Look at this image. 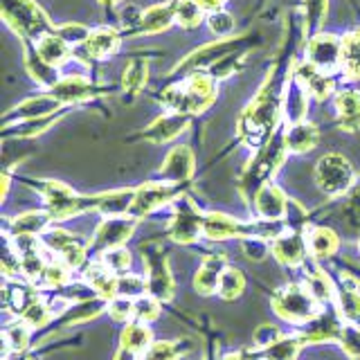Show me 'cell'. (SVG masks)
Segmentation results:
<instances>
[{"label":"cell","instance_id":"obj_17","mask_svg":"<svg viewBox=\"0 0 360 360\" xmlns=\"http://www.w3.org/2000/svg\"><path fill=\"white\" fill-rule=\"evenodd\" d=\"M191 117L189 115H183V112H165L158 120H153L149 127H146L140 138L146 140V142H153V144H165L169 140L178 138L180 133H185L187 127H189Z\"/></svg>","mask_w":360,"mask_h":360},{"label":"cell","instance_id":"obj_61","mask_svg":"<svg viewBox=\"0 0 360 360\" xmlns=\"http://www.w3.org/2000/svg\"><path fill=\"white\" fill-rule=\"evenodd\" d=\"M16 360H27V358H16Z\"/></svg>","mask_w":360,"mask_h":360},{"label":"cell","instance_id":"obj_40","mask_svg":"<svg viewBox=\"0 0 360 360\" xmlns=\"http://www.w3.org/2000/svg\"><path fill=\"white\" fill-rule=\"evenodd\" d=\"M302 338L300 335H281L277 342L266 347L264 360H295L300 354Z\"/></svg>","mask_w":360,"mask_h":360},{"label":"cell","instance_id":"obj_36","mask_svg":"<svg viewBox=\"0 0 360 360\" xmlns=\"http://www.w3.org/2000/svg\"><path fill=\"white\" fill-rule=\"evenodd\" d=\"M133 198H135V189L108 191V194H101L97 210L101 214H106V217H124L127 212H131Z\"/></svg>","mask_w":360,"mask_h":360},{"label":"cell","instance_id":"obj_10","mask_svg":"<svg viewBox=\"0 0 360 360\" xmlns=\"http://www.w3.org/2000/svg\"><path fill=\"white\" fill-rule=\"evenodd\" d=\"M41 241L52 255L59 257V262H63L65 266L79 268L86 262V248L77 241L75 234H70L63 228H48L41 234Z\"/></svg>","mask_w":360,"mask_h":360},{"label":"cell","instance_id":"obj_56","mask_svg":"<svg viewBox=\"0 0 360 360\" xmlns=\"http://www.w3.org/2000/svg\"><path fill=\"white\" fill-rule=\"evenodd\" d=\"M243 250H245L248 257L255 259V262H262V259L266 257V252H268V248H266L264 239H257V236H250V239H245Z\"/></svg>","mask_w":360,"mask_h":360},{"label":"cell","instance_id":"obj_49","mask_svg":"<svg viewBox=\"0 0 360 360\" xmlns=\"http://www.w3.org/2000/svg\"><path fill=\"white\" fill-rule=\"evenodd\" d=\"M27 340H30V329H27L25 322L9 326V329L5 331V349H7V352H9V349H14V352H22V349L27 347Z\"/></svg>","mask_w":360,"mask_h":360},{"label":"cell","instance_id":"obj_24","mask_svg":"<svg viewBox=\"0 0 360 360\" xmlns=\"http://www.w3.org/2000/svg\"><path fill=\"white\" fill-rule=\"evenodd\" d=\"M284 140H286V149L288 153H309L313 151L320 142V131L315 124L311 122H295V124H286L284 129Z\"/></svg>","mask_w":360,"mask_h":360},{"label":"cell","instance_id":"obj_9","mask_svg":"<svg viewBox=\"0 0 360 360\" xmlns=\"http://www.w3.org/2000/svg\"><path fill=\"white\" fill-rule=\"evenodd\" d=\"M178 196H180V183H167V180H162V183H146L135 189V198L129 214L133 219L146 217V214L160 210L162 205H169Z\"/></svg>","mask_w":360,"mask_h":360},{"label":"cell","instance_id":"obj_47","mask_svg":"<svg viewBox=\"0 0 360 360\" xmlns=\"http://www.w3.org/2000/svg\"><path fill=\"white\" fill-rule=\"evenodd\" d=\"M133 318L140 322H153L160 318V300L155 297H138L135 300V309H133Z\"/></svg>","mask_w":360,"mask_h":360},{"label":"cell","instance_id":"obj_26","mask_svg":"<svg viewBox=\"0 0 360 360\" xmlns=\"http://www.w3.org/2000/svg\"><path fill=\"white\" fill-rule=\"evenodd\" d=\"M34 48H37L39 56L50 63L52 68H61L63 63H68L75 56V48L68 41H63L56 32H50L45 34V37H41L37 43H34Z\"/></svg>","mask_w":360,"mask_h":360},{"label":"cell","instance_id":"obj_57","mask_svg":"<svg viewBox=\"0 0 360 360\" xmlns=\"http://www.w3.org/2000/svg\"><path fill=\"white\" fill-rule=\"evenodd\" d=\"M198 7L205 11V14H210V11H217V9H223V5L228 3V0H196Z\"/></svg>","mask_w":360,"mask_h":360},{"label":"cell","instance_id":"obj_38","mask_svg":"<svg viewBox=\"0 0 360 360\" xmlns=\"http://www.w3.org/2000/svg\"><path fill=\"white\" fill-rule=\"evenodd\" d=\"M52 221L50 212H25L14 219V234L16 236H37L48 230Z\"/></svg>","mask_w":360,"mask_h":360},{"label":"cell","instance_id":"obj_37","mask_svg":"<svg viewBox=\"0 0 360 360\" xmlns=\"http://www.w3.org/2000/svg\"><path fill=\"white\" fill-rule=\"evenodd\" d=\"M3 297H5V307L14 313H25L34 304L32 288L27 284H22V281H7L3 288Z\"/></svg>","mask_w":360,"mask_h":360},{"label":"cell","instance_id":"obj_43","mask_svg":"<svg viewBox=\"0 0 360 360\" xmlns=\"http://www.w3.org/2000/svg\"><path fill=\"white\" fill-rule=\"evenodd\" d=\"M243 275L239 270L234 268H225V273L221 275V281H219V295L221 300H236L243 292Z\"/></svg>","mask_w":360,"mask_h":360},{"label":"cell","instance_id":"obj_23","mask_svg":"<svg viewBox=\"0 0 360 360\" xmlns=\"http://www.w3.org/2000/svg\"><path fill=\"white\" fill-rule=\"evenodd\" d=\"M20 45H22V59H25V68H27L30 77L45 90L54 88V84L61 79L59 68H52L50 63H45L39 56L32 41H20Z\"/></svg>","mask_w":360,"mask_h":360},{"label":"cell","instance_id":"obj_25","mask_svg":"<svg viewBox=\"0 0 360 360\" xmlns=\"http://www.w3.org/2000/svg\"><path fill=\"white\" fill-rule=\"evenodd\" d=\"M307 236L297 232H281L273 241V255L284 266H300L307 255Z\"/></svg>","mask_w":360,"mask_h":360},{"label":"cell","instance_id":"obj_53","mask_svg":"<svg viewBox=\"0 0 360 360\" xmlns=\"http://www.w3.org/2000/svg\"><path fill=\"white\" fill-rule=\"evenodd\" d=\"M133 309H135V300H129V297H112L108 302V315L115 322H127L129 318H133Z\"/></svg>","mask_w":360,"mask_h":360},{"label":"cell","instance_id":"obj_45","mask_svg":"<svg viewBox=\"0 0 360 360\" xmlns=\"http://www.w3.org/2000/svg\"><path fill=\"white\" fill-rule=\"evenodd\" d=\"M54 32L77 50V48H82V45L88 41L90 32H93V30H90L88 25H84V22H63V25L54 27Z\"/></svg>","mask_w":360,"mask_h":360},{"label":"cell","instance_id":"obj_2","mask_svg":"<svg viewBox=\"0 0 360 360\" xmlns=\"http://www.w3.org/2000/svg\"><path fill=\"white\" fill-rule=\"evenodd\" d=\"M162 106L183 115H200L217 101V79L205 70L185 75L183 82H176L162 90Z\"/></svg>","mask_w":360,"mask_h":360},{"label":"cell","instance_id":"obj_5","mask_svg":"<svg viewBox=\"0 0 360 360\" xmlns=\"http://www.w3.org/2000/svg\"><path fill=\"white\" fill-rule=\"evenodd\" d=\"M248 37H230V39H219V41H212L207 45H202V48L194 50L191 54H187L183 61H178L174 65L172 75H189V72H196V70H210L214 63H219L221 59L230 54H236V52H243L248 50Z\"/></svg>","mask_w":360,"mask_h":360},{"label":"cell","instance_id":"obj_27","mask_svg":"<svg viewBox=\"0 0 360 360\" xmlns=\"http://www.w3.org/2000/svg\"><path fill=\"white\" fill-rule=\"evenodd\" d=\"M309 90L304 88L295 75H292L290 84L286 88V97H284V122L286 124H295V122H304L309 110Z\"/></svg>","mask_w":360,"mask_h":360},{"label":"cell","instance_id":"obj_52","mask_svg":"<svg viewBox=\"0 0 360 360\" xmlns=\"http://www.w3.org/2000/svg\"><path fill=\"white\" fill-rule=\"evenodd\" d=\"M52 318V309H50V304H45V302H34L32 307L22 313V322H25L27 326H43L45 322H48Z\"/></svg>","mask_w":360,"mask_h":360},{"label":"cell","instance_id":"obj_32","mask_svg":"<svg viewBox=\"0 0 360 360\" xmlns=\"http://www.w3.org/2000/svg\"><path fill=\"white\" fill-rule=\"evenodd\" d=\"M225 268L228 266H225V259L221 255H214V257L205 259V264H202L196 273V284H194L196 290L202 292V295H212V292H217Z\"/></svg>","mask_w":360,"mask_h":360},{"label":"cell","instance_id":"obj_59","mask_svg":"<svg viewBox=\"0 0 360 360\" xmlns=\"http://www.w3.org/2000/svg\"><path fill=\"white\" fill-rule=\"evenodd\" d=\"M97 3L101 7H106V9H115L117 5H122V0H97Z\"/></svg>","mask_w":360,"mask_h":360},{"label":"cell","instance_id":"obj_54","mask_svg":"<svg viewBox=\"0 0 360 360\" xmlns=\"http://www.w3.org/2000/svg\"><path fill=\"white\" fill-rule=\"evenodd\" d=\"M101 309H104V304H99L97 300H84L79 307L68 311V322H82V320H88L97 315Z\"/></svg>","mask_w":360,"mask_h":360},{"label":"cell","instance_id":"obj_14","mask_svg":"<svg viewBox=\"0 0 360 360\" xmlns=\"http://www.w3.org/2000/svg\"><path fill=\"white\" fill-rule=\"evenodd\" d=\"M63 104L59 99H54L50 93H41V95H32L27 99H22L20 104H16L5 115V127H9L11 122H25V120H39V117H48L56 115V112H63Z\"/></svg>","mask_w":360,"mask_h":360},{"label":"cell","instance_id":"obj_16","mask_svg":"<svg viewBox=\"0 0 360 360\" xmlns=\"http://www.w3.org/2000/svg\"><path fill=\"white\" fill-rule=\"evenodd\" d=\"M196 169V155L187 144H176L160 165V178L167 183H185Z\"/></svg>","mask_w":360,"mask_h":360},{"label":"cell","instance_id":"obj_18","mask_svg":"<svg viewBox=\"0 0 360 360\" xmlns=\"http://www.w3.org/2000/svg\"><path fill=\"white\" fill-rule=\"evenodd\" d=\"M135 34H160L167 32L172 25H176V11H174V0L167 3H158L140 11L138 18L133 20Z\"/></svg>","mask_w":360,"mask_h":360},{"label":"cell","instance_id":"obj_8","mask_svg":"<svg viewBox=\"0 0 360 360\" xmlns=\"http://www.w3.org/2000/svg\"><path fill=\"white\" fill-rule=\"evenodd\" d=\"M307 61L324 72H335L342 65V37L331 32H315L307 41Z\"/></svg>","mask_w":360,"mask_h":360},{"label":"cell","instance_id":"obj_35","mask_svg":"<svg viewBox=\"0 0 360 360\" xmlns=\"http://www.w3.org/2000/svg\"><path fill=\"white\" fill-rule=\"evenodd\" d=\"M329 11V0H302V30L304 34L322 32V25Z\"/></svg>","mask_w":360,"mask_h":360},{"label":"cell","instance_id":"obj_1","mask_svg":"<svg viewBox=\"0 0 360 360\" xmlns=\"http://www.w3.org/2000/svg\"><path fill=\"white\" fill-rule=\"evenodd\" d=\"M290 56L292 50L284 59H277L273 63L255 99L245 106L239 122H236L239 140L250 149H262L277 131L279 120L284 117V97L292 79V68H295V61Z\"/></svg>","mask_w":360,"mask_h":360},{"label":"cell","instance_id":"obj_62","mask_svg":"<svg viewBox=\"0 0 360 360\" xmlns=\"http://www.w3.org/2000/svg\"><path fill=\"white\" fill-rule=\"evenodd\" d=\"M358 250H360V245H358Z\"/></svg>","mask_w":360,"mask_h":360},{"label":"cell","instance_id":"obj_20","mask_svg":"<svg viewBox=\"0 0 360 360\" xmlns=\"http://www.w3.org/2000/svg\"><path fill=\"white\" fill-rule=\"evenodd\" d=\"M288 198L284 194V189L277 187L275 183H266L264 187H259L255 194V210L262 219L268 221H281L288 214Z\"/></svg>","mask_w":360,"mask_h":360},{"label":"cell","instance_id":"obj_34","mask_svg":"<svg viewBox=\"0 0 360 360\" xmlns=\"http://www.w3.org/2000/svg\"><path fill=\"white\" fill-rule=\"evenodd\" d=\"M120 342H122V349H127V352L140 354V352H146V349L151 347V342H153V333H151L149 324H146V322L135 320V322H131V324L124 326Z\"/></svg>","mask_w":360,"mask_h":360},{"label":"cell","instance_id":"obj_39","mask_svg":"<svg viewBox=\"0 0 360 360\" xmlns=\"http://www.w3.org/2000/svg\"><path fill=\"white\" fill-rule=\"evenodd\" d=\"M174 11H176V25L183 30H194L205 18V11L198 7L196 0H174Z\"/></svg>","mask_w":360,"mask_h":360},{"label":"cell","instance_id":"obj_22","mask_svg":"<svg viewBox=\"0 0 360 360\" xmlns=\"http://www.w3.org/2000/svg\"><path fill=\"white\" fill-rule=\"evenodd\" d=\"M333 104H335L340 129L347 133H358L360 131V90L356 88L338 90L333 97Z\"/></svg>","mask_w":360,"mask_h":360},{"label":"cell","instance_id":"obj_42","mask_svg":"<svg viewBox=\"0 0 360 360\" xmlns=\"http://www.w3.org/2000/svg\"><path fill=\"white\" fill-rule=\"evenodd\" d=\"M304 286L309 288V292L318 302H329L331 297H335L333 281L326 277L322 270H318V273H313V275H309L307 279H304Z\"/></svg>","mask_w":360,"mask_h":360},{"label":"cell","instance_id":"obj_6","mask_svg":"<svg viewBox=\"0 0 360 360\" xmlns=\"http://www.w3.org/2000/svg\"><path fill=\"white\" fill-rule=\"evenodd\" d=\"M273 309L281 320L292 324H307L322 311L320 302L315 300L307 286L290 284L279 290L273 300Z\"/></svg>","mask_w":360,"mask_h":360},{"label":"cell","instance_id":"obj_60","mask_svg":"<svg viewBox=\"0 0 360 360\" xmlns=\"http://www.w3.org/2000/svg\"><path fill=\"white\" fill-rule=\"evenodd\" d=\"M223 360H243V358H241L239 354H230L228 358H223Z\"/></svg>","mask_w":360,"mask_h":360},{"label":"cell","instance_id":"obj_21","mask_svg":"<svg viewBox=\"0 0 360 360\" xmlns=\"http://www.w3.org/2000/svg\"><path fill=\"white\" fill-rule=\"evenodd\" d=\"M340 331H342V322L338 318V313L322 307V311L311 322L304 324L300 338L302 342H326L333 340V338H340Z\"/></svg>","mask_w":360,"mask_h":360},{"label":"cell","instance_id":"obj_11","mask_svg":"<svg viewBox=\"0 0 360 360\" xmlns=\"http://www.w3.org/2000/svg\"><path fill=\"white\" fill-rule=\"evenodd\" d=\"M104 90L106 88L90 82L86 75H63L48 93L54 99H59L63 106H72V104H82V101L97 97L99 93H104Z\"/></svg>","mask_w":360,"mask_h":360},{"label":"cell","instance_id":"obj_46","mask_svg":"<svg viewBox=\"0 0 360 360\" xmlns=\"http://www.w3.org/2000/svg\"><path fill=\"white\" fill-rule=\"evenodd\" d=\"M101 262L106 264V268L110 270V273L124 275V273H129V268H131V252L124 245L112 248V250L104 252V259H101Z\"/></svg>","mask_w":360,"mask_h":360},{"label":"cell","instance_id":"obj_50","mask_svg":"<svg viewBox=\"0 0 360 360\" xmlns=\"http://www.w3.org/2000/svg\"><path fill=\"white\" fill-rule=\"evenodd\" d=\"M140 360H178V349L172 340H155Z\"/></svg>","mask_w":360,"mask_h":360},{"label":"cell","instance_id":"obj_19","mask_svg":"<svg viewBox=\"0 0 360 360\" xmlns=\"http://www.w3.org/2000/svg\"><path fill=\"white\" fill-rule=\"evenodd\" d=\"M120 43H122L120 32L115 27L104 25V27H95L90 32L88 41L77 50H82L88 59H93V61H106L120 50Z\"/></svg>","mask_w":360,"mask_h":360},{"label":"cell","instance_id":"obj_31","mask_svg":"<svg viewBox=\"0 0 360 360\" xmlns=\"http://www.w3.org/2000/svg\"><path fill=\"white\" fill-rule=\"evenodd\" d=\"M335 297L340 315H345L349 322H356L360 318V288L352 277H340V284L335 288Z\"/></svg>","mask_w":360,"mask_h":360},{"label":"cell","instance_id":"obj_3","mask_svg":"<svg viewBox=\"0 0 360 360\" xmlns=\"http://www.w3.org/2000/svg\"><path fill=\"white\" fill-rule=\"evenodd\" d=\"M0 9H3V20L7 27L14 30L18 41L37 43L45 34L54 32L50 18L34 0H3Z\"/></svg>","mask_w":360,"mask_h":360},{"label":"cell","instance_id":"obj_12","mask_svg":"<svg viewBox=\"0 0 360 360\" xmlns=\"http://www.w3.org/2000/svg\"><path fill=\"white\" fill-rule=\"evenodd\" d=\"M292 75H295L297 82L309 90V95L315 101H326L331 99L338 93V86H335V79L331 72H324L320 68H315L313 63H309L304 59L302 63L295 61V68H292Z\"/></svg>","mask_w":360,"mask_h":360},{"label":"cell","instance_id":"obj_28","mask_svg":"<svg viewBox=\"0 0 360 360\" xmlns=\"http://www.w3.org/2000/svg\"><path fill=\"white\" fill-rule=\"evenodd\" d=\"M146 79H149V61L142 59V56H133V59L124 68L122 75V93L124 99L133 101L142 93V88L146 86Z\"/></svg>","mask_w":360,"mask_h":360},{"label":"cell","instance_id":"obj_55","mask_svg":"<svg viewBox=\"0 0 360 360\" xmlns=\"http://www.w3.org/2000/svg\"><path fill=\"white\" fill-rule=\"evenodd\" d=\"M279 338H281V333H279L277 326L266 324V326H262V329H257V333H255V345L266 349V347H270L273 342H277Z\"/></svg>","mask_w":360,"mask_h":360},{"label":"cell","instance_id":"obj_48","mask_svg":"<svg viewBox=\"0 0 360 360\" xmlns=\"http://www.w3.org/2000/svg\"><path fill=\"white\" fill-rule=\"evenodd\" d=\"M70 270L72 268L65 266L63 262H48L41 279L48 286H63V284H68V279H70Z\"/></svg>","mask_w":360,"mask_h":360},{"label":"cell","instance_id":"obj_13","mask_svg":"<svg viewBox=\"0 0 360 360\" xmlns=\"http://www.w3.org/2000/svg\"><path fill=\"white\" fill-rule=\"evenodd\" d=\"M202 232V219L196 210V205L191 200L178 198L176 214L172 223H169V234L178 243H194L198 239V234Z\"/></svg>","mask_w":360,"mask_h":360},{"label":"cell","instance_id":"obj_44","mask_svg":"<svg viewBox=\"0 0 360 360\" xmlns=\"http://www.w3.org/2000/svg\"><path fill=\"white\" fill-rule=\"evenodd\" d=\"M144 288H149V284L140 277V275H117V297H129V300H138L144 295Z\"/></svg>","mask_w":360,"mask_h":360},{"label":"cell","instance_id":"obj_29","mask_svg":"<svg viewBox=\"0 0 360 360\" xmlns=\"http://www.w3.org/2000/svg\"><path fill=\"white\" fill-rule=\"evenodd\" d=\"M149 290L155 300H172L174 295V279L169 275V268L162 257H149Z\"/></svg>","mask_w":360,"mask_h":360},{"label":"cell","instance_id":"obj_33","mask_svg":"<svg viewBox=\"0 0 360 360\" xmlns=\"http://www.w3.org/2000/svg\"><path fill=\"white\" fill-rule=\"evenodd\" d=\"M304 236H307L309 252L315 259L331 257L338 250V236H335V232L331 228H324V225H315V228H311Z\"/></svg>","mask_w":360,"mask_h":360},{"label":"cell","instance_id":"obj_7","mask_svg":"<svg viewBox=\"0 0 360 360\" xmlns=\"http://www.w3.org/2000/svg\"><path fill=\"white\" fill-rule=\"evenodd\" d=\"M356 172L342 153H326L315 165V183L326 196H340L354 185Z\"/></svg>","mask_w":360,"mask_h":360},{"label":"cell","instance_id":"obj_30","mask_svg":"<svg viewBox=\"0 0 360 360\" xmlns=\"http://www.w3.org/2000/svg\"><path fill=\"white\" fill-rule=\"evenodd\" d=\"M340 70L352 82H360V27L342 34V65Z\"/></svg>","mask_w":360,"mask_h":360},{"label":"cell","instance_id":"obj_58","mask_svg":"<svg viewBox=\"0 0 360 360\" xmlns=\"http://www.w3.org/2000/svg\"><path fill=\"white\" fill-rule=\"evenodd\" d=\"M115 360H140V358H138V354H133V352H127V349H122Z\"/></svg>","mask_w":360,"mask_h":360},{"label":"cell","instance_id":"obj_51","mask_svg":"<svg viewBox=\"0 0 360 360\" xmlns=\"http://www.w3.org/2000/svg\"><path fill=\"white\" fill-rule=\"evenodd\" d=\"M340 345L349 356L360 360V326L345 324L340 331Z\"/></svg>","mask_w":360,"mask_h":360},{"label":"cell","instance_id":"obj_15","mask_svg":"<svg viewBox=\"0 0 360 360\" xmlns=\"http://www.w3.org/2000/svg\"><path fill=\"white\" fill-rule=\"evenodd\" d=\"M135 230L133 217H106L97 225L93 245L97 250H112V248H122V243L129 239Z\"/></svg>","mask_w":360,"mask_h":360},{"label":"cell","instance_id":"obj_4","mask_svg":"<svg viewBox=\"0 0 360 360\" xmlns=\"http://www.w3.org/2000/svg\"><path fill=\"white\" fill-rule=\"evenodd\" d=\"M288 149L284 140V129H277L262 149H259L257 158L250 162V169L245 172L243 178V189L245 194H257L259 187H264L268 183V178H273L279 165L284 162Z\"/></svg>","mask_w":360,"mask_h":360},{"label":"cell","instance_id":"obj_41","mask_svg":"<svg viewBox=\"0 0 360 360\" xmlns=\"http://www.w3.org/2000/svg\"><path fill=\"white\" fill-rule=\"evenodd\" d=\"M205 22H207L210 32L214 34V37H219V39H230L234 34V30H236L234 14H230V11H225V9L210 11V14L205 16Z\"/></svg>","mask_w":360,"mask_h":360}]
</instances>
